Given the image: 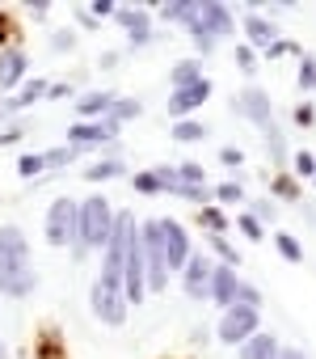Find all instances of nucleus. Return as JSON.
Instances as JSON below:
<instances>
[{"label":"nucleus","instance_id":"obj_16","mask_svg":"<svg viewBox=\"0 0 316 359\" xmlns=\"http://www.w3.org/2000/svg\"><path fill=\"white\" fill-rule=\"evenodd\" d=\"M236 266H215V275H211V300L215 304H224V309H232V292H236Z\"/></svg>","mask_w":316,"mask_h":359},{"label":"nucleus","instance_id":"obj_31","mask_svg":"<svg viewBox=\"0 0 316 359\" xmlns=\"http://www.w3.org/2000/svg\"><path fill=\"white\" fill-rule=\"evenodd\" d=\"M215 195H220V203H240V199H245V191H240V182H224V187H220Z\"/></svg>","mask_w":316,"mask_h":359},{"label":"nucleus","instance_id":"obj_11","mask_svg":"<svg viewBox=\"0 0 316 359\" xmlns=\"http://www.w3.org/2000/svg\"><path fill=\"white\" fill-rule=\"evenodd\" d=\"M26 68H30L26 51L22 47H5V51H0V89H17Z\"/></svg>","mask_w":316,"mask_h":359},{"label":"nucleus","instance_id":"obj_23","mask_svg":"<svg viewBox=\"0 0 316 359\" xmlns=\"http://www.w3.org/2000/svg\"><path fill=\"white\" fill-rule=\"evenodd\" d=\"M173 140H182V144H190V140H207V123H190V118H182V123L173 127Z\"/></svg>","mask_w":316,"mask_h":359},{"label":"nucleus","instance_id":"obj_14","mask_svg":"<svg viewBox=\"0 0 316 359\" xmlns=\"http://www.w3.org/2000/svg\"><path fill=\"white\" fill-rule=\"evenodd\" d=\"M114 18H118V26L131 34V47L152 43V30H148V13H143V9H118Z\"/></svg>","mask_w":316,"mask_h":359},{"label":"nucleus","instance_id":"obj_35","mask_svg":"<svg viewBox=\"0 0 316 359\" xmlns=\"http://www.w3.org/2000/svg\"><path fill=\"white\" fill-rule=\"evenodd\" d=\"M236 224H240V233H245V237H261V224H257L253 216H236Z\"/></svg>","mask_w":316,"mask_h":359},{"label":"nucleus","instance_id":"obj_32","mask_svg":"<svg viewBox=\"0 0 316 359\" xmlns=\"http://www.w3.org/2000/svg\"><path fill=\"white\" fill-rule=\"evenodd\" d=\"M291 161H295V169H299V177H312V173H316V161H312V152H295Z\"/></svg>","mask_w":316,"mask_h":359},{"label":"nucleus","instance_id":"obj_20","mask_svg":"<svg viewBox=\"0 0 316 359\" xmlns=\"http://www.w3.org/2000/svg\"><path fill=\"white\" fill-rule=\"evenodd\" d=\"M139 110H143V102L139 97H114V106H110V123L118 127V123H127V118H139Z\"/></svg>","mask_w":316,"mask_h":359},{"label":"nucleus","instance_id":"obj_25","mask_svg":"<svg viewBox=\"0 0 316 359\" xmlns=\"http://www.w3.org/2000/svg\"><path fill=\"white\" fill-rule=\"evenodd\" d=\"M178 173H182V182H186V187H207V173H203V165H194V161L178 165Z\"/></svg>","mask_w":316,"mask_h":359},{"label":"nucleus","instance_id":"obj_28","mask_svg":"<svg viewBox=\"0 0 316 359\" xmlns=\"http://www.w3.org/2000/svg\"><path fill=\"white\" fill-rule=\"evenodd\" d=\"M76 152H80V148H51V152H47L43 161H47V169H59V165H68V161H72Z\"/></svg>","mask_w":316,"mask_h":359},{"label":"nucleus","instance_id":"obj_15","mask_svg":"<svg viewBox=\"0 0 316 359\" xmlns=\"http://www.w3.org/2000/svg\"><path fill=\"white\" fill-rule=\"evenodd\" d=\"M245 34H249V43H253V47H261V51H270V47H274V39H278L274 22H270V18H261V13H249V18H245Z\"/></svg>","mask_w":316,"mask_h":359},{"label":"nucleus","instance_id":"obj_26","mask_svg":"<svg viewBox=\"0 0 316 359\" xmlns=\"http://www.w3.org/2000/svg\"><path fill=\"white\" fill-rule=\"evenodd\" d=\"M43 169H47V161H43L38 152H26V156L17 161V173H22V177H38Z\"/></svg>","mask_w":316,"mask_h":359},{"label":"nucleus","instance_id":"obj_42","mask_svg":"<svg viewBox=\"0 0 316 359\" xmlns=\"http://www.w3.org/2000/svg\"><path fill=\"white\" fill-rule=\"evenodd\" d=\"M278 359H308V355H303V351H295V346H282V351H278Z\"/></svg>","mask_w":316,"mask_h":359},{"label":"nucleus","instance_id":"obj_8","mask_svg":"<svg viewBox=\"0 0 316 359\" xmlns=\"http://www.w3.org/2000/svg\"><path fill=\"white\" fill-rule=\"evenodd\" d=\"M156 233H161V254H165V266L169 271H182L190 262V237L178 220H156Z\"/></svg>","mask_w":316,"mask_h":359},{"label":"nucleus","instance_id":"obj_5","mask_svg":"<svg viewBox=\"0 0 316 359\" xmlns=\"http://www.w3.org/2000/svg\"><path fill=\"white\" fill-rule=\"evenodd\" d=\"M89 304H93V317L97 321H106V325H122L127 321V296H122V283H114V279H93V287H89Z\"/></svg>","mask_w":316,"mask_h":359},{"label":"nucleus","instance_id":"obj_2","mask_svg":"<svg viewBox=\"0 0 316 359\" xmlns=\"http://www.w3.org/2000/svg\"><path fill=\"white\" fill-rule=\"evenodd\" d=\"M114 208L106 203V195H93V199H85L80 203V216H76V258H85V254H93V250H106L110 245V237H114Z\"/></svg>","mask_w":316,"mask_h":359},{"label":"nucleus","instance_id":"obj_1","mask_svg":"<svg viewBox=\"0 0 316 359\" xmlns=\"http://www.w3.org/2000/svg\"><path fill=\"white\" fill-rule=\"evenodd\" d=\"M34 287H38V271H34L26 233L17 224H5L0 229V296L26 300Z\"/></svg>","mask_w":316,"mask_h":359},{"label":"nucleus","instance_id":"obj_34","mask_svg":"<svg viewBox=\"0 0 316 359\" xmlns=\"http://www.w3.org/2000/svg\"><path fill=\"white\" fill-rule=\"evenodd\" d=\"M291 118H295L299 127H312V123H316V106H312V102H303V106H299V110H295Z\"/></svg>","mask_w":316,"mask_h":359},{"label":"nucleus","instance_id":"obj_3","mask_svg":"<svg viewBox=\"0 0 316 359\" xmlns=\"http://www.w3.org/2000/svg\"><path fill=\"white\" fill-rule=\"evenodd\" d=\"M236 110H240L253 127H261V135H266V152L282 165V161L291 156V148H287V135H282V127H278V118H274L270 97H266L261 89H245V93L236 97Z\"/></svg>","mask_w":316,"mask_h":359},{"label":"nucleus","instance_id":"obj_33","mask_svg":"<svg viewBox=\"0 0 316 359\" xmlns=\"http://www.w3.org/2000/svg\"><path fill=\"white\" fill-rule=\"evenodd\" d=\"M110 13H118L114 0H93V5H89V18H93V22H97V18H110Z\"/></svg>","mask_w":316,"mask_h":359},{"label":"nucleus","instance_id":"obj_30","mask_svg":"<svg viewBox=\"0 0 316 359\" xmlns=\"http://www.w3.org/2000/svg\"><path fill=\"white\" fill-rule=\"evenodd\" d=\"M76 47V34L72 30H55L51 34V51H72Z\"/></svg>","mask_w":316,"mask_h":359},{"label":"nucleus","instance_id":"obj_43","mask_svg":"<svg viewBox=\"0 0 316 359\" xmlns=\"http://www.w3.org/2000/svg\"><path fill=\"white\" fill-rule=\"evenodd\" d=\"M9 39V22H5V13H0V43Z\"/></svg>","mask_w":316,"mask_h":359},{"label":"nucleus","instance_id":"obj_38","mask_svg":"<svg viewBox=\"0 0 316 359\" xmlns=\"http://www.w3.org/2000/svg\"><path fill=\"white\" fill-rule=\"evenodd\" d=\"M287 51H299V47H295V43H274L266 55H270V60H278V55H287Z\"/></svg>","mask_w":316,"mask_h":359},{"label":"nucleus","instance_id":"obj_45","mask_svg":"<svg viewBox=\"0 0 316 359\" xmlns=\"http://www.w3.org/2000/svg\"><path fill=\"white\" fill-rule=\"evenodd\" d=\"M312 182H316V173H312Z\"/></svg>","mask_w":316,"mask_h":359},{"label":"nucleus","instance_id":"obj_29","mask_svg":"<svg viewBox=\"0 0 316 359\" xmlns=\"http://www.w3.org/2000/svg\"><path fill=\"white\" fill-rule=\"evenodd\" d=\"M199 220H203V224H207V229H211V233H220V229H224V224H228V220H224V212H220V208H203V212H199Z\"/></svg>","mask_w":316,"mask_h":359},{"label":"nucleus","instance_id":"obj_27","mask_svg":"<svg viewBox=\"0 0 316 359\" xmlns=\"http://www.w3.org/2000/svg\"><path fill=\"white\" fill-rule=\"evenodd\" d=\"M299 89H316V60L299 55Z\"/></svg>","mask_w":316,"mask_h":359},{"label":"nucleus","instance_id":"obj_4","mask_svg":"<svg viewBox=\"0 0 316 359\" xmlns=\"http://www.w3.org/2000/svg\"><path fill=\"white\" fill-rule=\"evenodd\" d=\"M190 34H194V47L203 51V55H211V39H224V34H232L236 30V22H232V13H228V5H215V0H207V5H199L194 9V18H190V26H186Z\"/></svg>","mask_w":316,"mask_h":359},{"label":"nucleus","instance_id":"obj_24","mask_svg":"<svg viewBox=\"0 0 316 359\" xmlns=\"http://www.w3.org/2000/svg\"><path fill=\"white\" fill-rule=\"evenodd\" d=\"M274 245H278V254H282L287 262H303V250H299V241H295L291 233H278V237H274Z\"/></svg>","mask_w":316,"mask_h":359},{"label":"nucleus","instance_id":"obj_9","mask_svg":"<svg viewBox=\"0 0 316 359\" xmlns=\"http://www.w3.org/2000/svg\"><path fill=\"white\" fill-rule=\"evenodd\" d=\"M182 287H186V296H194V300H203V296H211V275H215V262L211 258H203V254H190V262L182 266Z\"/></svg>","mask_w":316,"mask_h":359},{"label":"nucleus","instance_id":"obj_22","mask_svg":"<svg viewBox=\"0 0 316 359\" xmlns=\"http://www.w3.org/2000/svg\"><path fill=\"white\" fill-rule=\"evenodd\" d=\"M47 89H51L47 81H30V85H22V93H17L13 102H5V106H9V110H22V106H30V102H38V97L47 93Z\"/></svg>","mask_w":316,"mask_h":359},{"label":"nucleus","instance_id":"obj_10","mask_svg":"<svg viewBox=\"0 0 316 359\" xmlns=\"http://www.w3.org/2000/svg\"><path fill=\"white\" fill-rule=\"evenodd\" d=\"M118 135V127L110 123V118H101V123H76L72 131H68V140L76 144V148H97V144H110Z\"/></svg>","mask_w":316,"mask_h":359},{"label":"nucleus","instance_id":"obj_6","mask_svg":"<svg viewBox=\"0 0 316 359\" xmlns=\"http://www.w3.org/2000/svg\"><path fill=\"white\" fill-rule=\"evenodd\" d=\"M76 216H80V203H72L68 195L51 203V212H47V241L55 250L76 245Z\"/></svg>","mask_w":316,"mask_h":359},{"label":"nucleus","instance_id":"obj_37","mask_svg":"<svg viewBox=\"0 0 316 359\" xmlns=\"http://www.w3.org/2000/svg\"><path fill=\"white\" fill-rule=\"evenodd\" d=\"M220 161H224V165H236V169H240V161H245V156H240V148H224V152H220Z\"/></svg>","mask_w":316,"mask_h":359},{"label":"nucleus","instance_id":"obj_13","mask_svg":"<svg viewBox=\"0 0 316 359\" xmlns=\"http://www.w3.org/2000/svg\"><path fill=\"white\" fill-rule=\"evenodd\" d=\"M278 351H282V346H278V338L257 330L253 338H245V342L236 346V359H278Z\"/></svg>","mask_w":316,"mask_h":359},{"label":"nucleus","instance_id":"obj_21","mask_svg":"<svg viewBox=\"0 0 316 359\" xmlns=\"http://www.w3.org/2000/svg\"><path fill=\"white\" fill-rule=\"evenodd\" d=\"M118 173H122V161H118V156H106V161H97V165L85 169L89 182H106V177H118Z\"/></svg>","mask_w":316,"mask_h":359},{"label":"nucleus","instance_id":"obj_7","mask_svg":"<svg viewBox=\"0 0 316 359\" xmlns=\"http://www.w3.org/2000/svg\"><path fill=\"white\" fill-rule=\"evenodd\" d=\"M257 321H261V313L257 309H249V304H232V309H224V317H220V342L224 346H240L245 338H253L257 334Z\"/></svg>","mask_w":316,"mask_h":359},{"label":"nucleus","instance_id":"obj_44","mask_svg":"<svg viewBox=\"0 0 316 359\" xmlns=\"http://www.w3.org/2000/svg\"><path fill=\"white\" fill-rule=\"evenodd\" d=\"M0 359H9V346H5V338H0Z\"/></svg>","mask_w":316,"mask_h":359},{"label":"nucleus","instance_id":"obj_18","mask_svg":"<svg viewBox=\"0 0 316 359\" xmlns=\"http://www.w3.org/2000/svg\"><path fill=\"white\" fill-rule=\"evenodd\" d=\"M169 81H173V93H178V89H190V85L203 81V64H199V60H182V64H173Z\"/></svg>","mask_w":316,"mask_h":359},{"label":"nucleus","instance_id":"obj_19","mask_svg":"<svg viewBox=\"0 0 316 359\" xmlns=\"http://www.w3.org/2000/svg\"><path fill=\"white\" fill-rule=\"evenodd\" d=\"M194 9H199V0H169V5H161V18L173 26H190Z\"/></svg>","mask_w":316,"mask_h":359},{"label":"nucleus","instance_id":"obj_41","mask_svg":"<svg viewBox=\"0 0 316 359\" xmlns=\"http://www.w3.org/2000/svg\"><path fill=\"white\" fill-rule=\"evenodd\" d=\"M253 212H257V216H261V220H274V208H270V203H266V199H257V203H253Z\"/></svg>","mask_w":316,"mask_h":359},{"label":"nucleus","instance_id":"obj_40","mask_svg":"<svg viewBox=\"0 0 316 359\" xmlns=\"http://www.w3.org/2000/svg\"><path fill=\"white\" fill-rule=\"evenodd\" d=\"M26 9H30V18H38V22L51 13V5H47V0H38V5H26Z\"/></svg>","mask_w":316,"mask_h":359},{"label":"nucleus","instance_id":"obj_39","mask_svg":"<svg viewBox=\"0 0 316 359\" xmlns=\"http://www.w3.org/2000/svg\"><path fill=\"white\" fill-rule=\"evenodd\" d=\"M236 60H240L245 72H253V51H249V47H236Z\"/></svg>","mask_w":316,"mask_h":359},{"label":"nucleus","instance_id":"obj_12","mask_svg":"<svg viewBox=\"0 0 316 359\" xmlns=\"http://www.w3.org/2000/svg\"><path fill=\"white\" fill-rule=\"evenodd\" d=\"M207 97H211V81H199V85H190V89H178V93L169 97V114H173V118H186V114L199 110Z\"/></svg>","mask_w":316,"mask_h":359},{"label":"nucleus","instance_id":"obj_17","mask_svg":"<svg viewBox=\"0 0 316 359\" xmlns=\"http://www.w3.org/2000/svg\"><path fill=\"white\" fill-rule=\"evenodd\" d=\"M110 106H114V93H106V89H97V93H85V97L76 102L80 118H97V123L110 114Z\"/></svg>","mask_w":316,"mask_h":359},{"label":"nucleus","instance_id":"obj_36","mask_svg":"<svg viewBox=\"0 0 316 359\" xmlns=\"http://www.w3.org/2000/svg\"><path fill=\"white\" fill-rule=\"evenodd\" d=\"M274 191H278L282 199H299V191H295V182H291V177H278V182H274Z\"/></svg>","mask_w":316,"mask_h":359}]
</instances>
